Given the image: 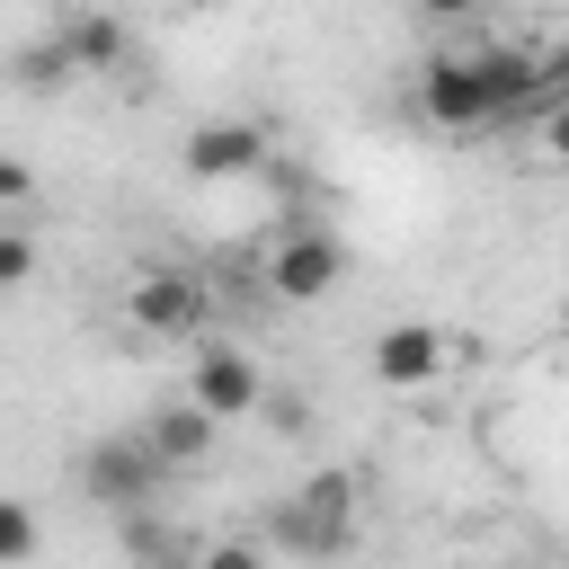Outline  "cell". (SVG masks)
<instances>
[{
  "mask_svg": "<svg viewBox=\"0 0 569 569\" xmlns=\"http://www.w3.org/2000/svg\"><path fill=\"white\" fill-rule=\"evenodd\" d=\"M276 542L302 560H329L356 542V471H311L284 507H276Z\"/></svg>",
  "mask_w": 569,
  "mask_h": 569,
  "instance_id": "cell-1",
  "label": "cell"
},
{
  "mask_svg": "<svg viewBox=\"0 0 569 569\" xmlns=\"http://www.w3.org/2000/svg\"><path fill=\"white\" fill-rule=\"evenodd\" d=\"M338 276H347V240L320 231V222L276 231L267 258H258V284H267L276 302H320V293H338Z\"/></svg>",
  "mask_w": 569,
  "mask_h": 569,
  "instance_id": "cell-2",
  "label": "cell"
},
{
  "mask_svg": "<svg viewBox=\"0 0 569 569\" xmlns=\"http://www.w3.org/2000/svg\"><path fill=\"white\" fill-rule=\"evenodd\" d=\"M160 453L124 427V436H98V445H80V498L89 507H107V516H124V507H151L160 498Z\"/></svg>",
  "mask_w": 569,
  "mask_h": 569,
  "instance_id": "cell-3",
  "label": "cell"
},
{
  "mask_svg": "<svg viewBox=\"0 0 569 569\" xmlns=\"http://www.w3.org/2000/svg\"><path fill=\"white\" fill-rule=\"evenodd\" d=\"M204 311H213V284H204L196 267H142V276L124 284V320H133L142 338H196Z\"/></svg>",
  "mask_w": 569,
  "mask_h": 569,
  "instance_id": "cell-4",
  "label": "cell"
},
{
  "mask_svg": "<svg viewBox=\"0 0 569 569\" xmlns=\"http://www.w3.org/2000/svg\"><path fill=\"white\" fill-rule=\"evenodd\" d=\"M418 116L445 133H489V89L471 53H427L418 62Z\"/></svg>",
  "mask_w": 569,
  "mask_h": 569,
  "instance_id": "cell-5",
  "label": "cell"
},
{
  "mask_svg": "<svg viewBox=\"0 0 569 569\" xmlns=\"http://www.w3.org/2000/svg\"><path fill=\"white\" fill-rule=\"evenodd\" d=\"M453 373V329H436V320H391L382 338H373V382L382 391H427V382H445Z\"/></svg>",
  "mask_w": 569,
  "mask_h": 569,
  "instance_id": "cell-6",
  "label": "cell"
},
{
  "mask_svg": "<svg viewBox=\"0 0 569 569\" xmlns=\"http://www.w3.org/2000/svg\"><path fill=\"white\" fill-rule=\"evenodd\" d=\"M178 169H187L196 187H231V178H258V169H267V133H258V124H240V116H213V124H196V133H187Z\"/></svg>",
  "mask_w": 569,
  "mask_h": 569,
  "instance_id": "cell-7",
  "label": "cell"
},
{
  "mask_svg": "<svg viewBox=\"0 0 569 569\" xmlns=\"http://www.w3.org/2000/svg\"><path fill=\"white\" fill-rule=\"evenodd\" d=\"M133 436L160 453V471H196V462H213V436H222V418H213L204 400H187V391H178V400H160V409H151Z\"/></svg>",
  "mask_w": 569,
  "mask_h": 569,
  "instance_id": "cell-8",
  "label": "cell"
},
{
  "mask_svg": "<svg viewBox=\"0 0 569 569\" xmlns=\"http://www.w3.org/2000/svg\"><path fill=\"white\" fill-rule=\"evenodd\" d=\"M258 391H267V373H258V365H249L240 347H222V338H213V347H196L187 400H204V409H213L222 427H231V418H249V409H258Z\"/></svg>",
  "mask_w": 569,
  "mask_h": 569,
  "instance_id": "cell-9",
  "label": "cell"
},
{
  "mask_svg": "<svg viewBox=\"0 0 569 569\" xmlns=\"http://www.w3.org/2000/svg\"><path fill=\"white\" fill-rule=\"evenodd\" d=\"M53 44L71 53V80L124 71V53H133V36H124V18H116V9H71V18L53 27Z\"/></svg>",
  "mask_w": 569,
  "mask_h": 569,
  "instance_id": "cell-10",
  "label": "cell"
},
{
  "mask_svg": "<svg viewBox=\"0 0 569 569\" xmlns=\"http://www.w3.org/2000/svg\"><path fill=\"white\" fill-rule=\"evenodd\" d=\"M9 80H18V89H62V80H71V53H62L53 36H36V44L9 62Z\"/></svg>",
  "mask_w": 569,
  "mask_h": 569,
  "instance_id": "cell-11",
  "label": "cell"
},
{
  "mask_svg": "<svg viewBox=\"0 0 569 569\" xmlns=\"http://www.w3.org/2000/svg\"><path fill=\"white\" fill-rule=\"evenodd\" d=\"M36 542H44L36 507H27V498H0V569H9V560H36Z\"/></svg>",
  "mask_w": 569,
  "mask_h": 569,
  "instance_id": "cell-12",
  "label": "cell"
},
{
  "mask_svg": "<svg viewBox=\"0 0 569 569\" xmlns=\"http://www.w3.org/2000/svg\"><path fill=\"white\" fill-rule=\"evenodd\" d=\"M27 276H36V240L27 231H0V293H18Z\"/></svg>",
  "mask_w": 569,
  "mask_h": 569,
  "instance_id": "cell-13",
  "label": "cell"
},
{
  "mask_svg": "<svg viewBox=\"0 0 569 569\" xmlns=\"http://www.w3.org/2000/svg\"><path fill=\"white\" fill-rule=\"evenodd\" d=\"M36 196V169L27 160H0V204H27Z\"/></svg>",
  "mask_w": 569,
  "mask_h": 569,
  "instance_id": "cell-14",
  "label": "cell"
},
{
  "mask_svg": "<svg viewBox=\"0 0 569 569\" xmlns=\"http://www.w3.org/2000/svg\"><path fill=\"white\" fill-rule=\"evenodd\" d=\"M471 9H480V0H418V18H445V27H453V18H471Z\"/></svg>",
  "mask_w": 569,
  "mask_h": 569,
  "instance_id": "cell-15",
  "label": "cell"
},
{
  "mask_svg": "<svg viewBox=\"0 0 569 569\" xmlns=\"http://www.w3.org/2000/svg\"><path fill=\"white\" fill-rule=\"evenodd\" d=\"M178 9H222V0H178Z\"/></svg>",
  "mask_w": 569,
  "mask_h": 569,
  "instance_id": "cell-16",
  "label": "cell"
}]
</instances>
